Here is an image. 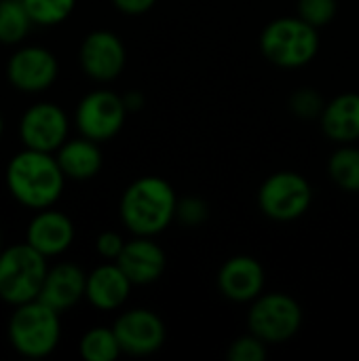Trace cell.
Returning a JSON list of instances; mask_svg holds the SVG:
<instances>
[{
    "label": "cell",
    "mask_w": 359,
    "mask_h": 361,
    "mask_svg": "<svg viewBox=\"0 0 359 361\" xmlns=\"http://www.w3.org/2000/svg\"><path fill=\"white\" fill-rule=\"evenodd\" d=\"M66 176L51 152L25 148L6 167L8 192L30 209L51 207L63 190Z\"/></svg>",
    "instance_id": "obj_1"
},
{
    "label": "cell",
    "mask_w": 359,
    "mask_h": 361,
    "mask_svg": "<svg viewBox=\"0 0 359 361\" xmlns=\"http://www.w3.org/2000/svg\"><path fill=\"white\" fill-rule=\"evenodd\" d=\"M178 209L174 188L154 176L135 180L121 199V218L138 237H152L169 226Z\"/></svg>",
    "instance_id": "obj_2"
},
{
    "label": "cell",
    "mask_w": 359,
    "mask_h": 361,
    "mask_svg": "<svg viewBox=\"0 0 359 361\" xmlns=\"http://www.w3.org/2000/svg\"><path fill=\"white\" fill-rule=\"evenodd\" d=\"M59 313L38 298L15 307L8 319V341L23 357L40 360L51 355L59 345Z\"/></svg>",
    "instance_id": "obj_3"
},
{
    "label": "cell",
    "mask_w": 359,
    "mask_h": 361,
    "mask_svg": "<svg viewBox=\"0 0 359 361\" xmlns=\"http://www.w3.org/2000/svg\"><path fill=\"white\" fill-rule=\"evenodd\" d=\"M47 256L34 250L28 241L0 252V300L11 307L36 300L44 277Z\"/></svg>",
    "instance_id": "obj_4"
},
{
    "label": "cell",
    "mask_w": 359,
    "mask_h": 361,
    "mask_svg": "<svg viewBox=\"0 0 359 361\" xmlns=\"http://www.w3.org/2000/svg\"><path fill=\"white\" fill-rule=\"evenodd\" d=\"M260 47L269 61L281 68H298L309 63L317 53V27L300 17L275 19L264 27Z\"/></svg>",
    "instance_id": "obj_5"
},
{
    "label": "cell",
    "mask_w": 359,
    "mask_h": 361,
    "mask_svg": "<svg viewBox=\"0 0 359 361\" xmlns=\"http://www.w3.org/2000/svg\"><path fill=\"white\" fill-rule=\"evenodd\" d=\"M300 324L303 311L298 302L286 294L258 296L248 317L250 332L264 343L290 341L300 330Z\"/></svg>",
    "instance_id": "obj_6"
},
{
    "label": "cell",
    "mask_w": 359,
    "mask_h": 361,
    "mask_svg": "<svg viewBox=\"0 0 359 361\" xmlns=\"http://www.w3.org/2000/svg\"><path fill=\"white\" fill-rule=\"evenodd\" d=\"M258 203L260 209L277 222L296 220L311 205V186L294 171H279L262 184Z\"/></svg>",
    "instance_id": "obj_7"
},
{
    "label": "cell",
    "mask_w": 359,
    "mask_h": 361,
    "mask_svg": "<svg viewBox=\"0 0 359 361\" xmlns=\"http://www.w3.org/2000/svg\"><path fill=\"white\" fill-rule=\"evenodd\" d=\"M127 106L112 91H93L85 95L76 108V125L80 133L93 142L114 137L125 123Z\"/></svg>",
    "instance_id": "obj_8"
},
{
    "label": "cell",
    "mask_w": 359,
    "mask_h": 361,
    "mask_svg": "<svg viewBox=\"0 0 359 361\" xmlns=\"http://www.w3.org/2000/svg\"><path fill=\"white\" fill-rule=\"evenodd\" d=\"M68 135V116L66 112L51 104L40 102L28 108L19 121V137L25 148L53 152L57 150Z\"/></svg>",
    "instance_id": "obj_9"
},
{
    "label": "cell",
    "mask_w": 359,
    "mask_h": 361,
    "mask_svg": "<svg viewBox=\"0 0 359 361\" xmlns=\"http://www.w3.org/2000/svg\"><path fill=\"white\" fill-rule=\"evenodd\" d=\"M6 78L15 89L23 93L44 91L57 78V59L49 49L23 47L8 59Z\"/></svg>",
    "instance_id": "obj_10"
},
{
    "label": "cell",
    "mask_w": 359,
    "mask_h": 361,
    "mask_svg": "<svg viewBox=\"0 0 359 361\" xmlns=\"http://www.w3.org/2000/svg\"><path fill=\"white\" fill-rule=\"evenodd\" d=\"M78 59L87 76L108 82L114 80L125 68V47L116 34L108 30H95L83 40Z\"/></svg>",
    "instance_id": "obj_11"
},
{
    "label": "cell",
    "mask_w": 359,
    "mask_h": 361,
    "mask_svg": "<svg viewBox=\"0 0 359 361\" xmlns=\"http://www.w3.org/2000/svg\"><path fill=\"white\" fill-rule=\"evenodd\" d=\"M112 330L118 338L123 353L129 355H150L159 351L165 343L163 322L146 309H133L123 313Z\"/></svg>",
    "instance_id": "obj_12"
},
{
    "label": "cell",
    "mask_w": 359,
    "mask_h": 361,
    "mask_svg": "<svg viewBox=\"0 0 359 361\" xmlns=\"http://www.w3.org/2000/svg\"><path fill=\"white\" fill-rule=\"evenodd\" d=\"M25 241L47 258L59 256L74 241V224L61 212H55L49 207L40 209L28 226Z\"/></svg>",
    "instance_id": "obj_13"
},
{
    "label": "cell",
    "mask_w": 359,
    "mask_h": 361,
    "mask_svg": "<svg viewBox=\"0 0 359 361\" xmlns=\"http://www.w3.org/2000/svg\"><path fill=\"white\" fill-rule=\"evenodd\" d=\"M133 286H148L165 271L163 250L148 237H138L125 243L121 256L114 260Z\"/></svg>",
    "instance_id": "obj_14"
},
{
    "label": "cell",
    "mask_w": 359,
    "mask_h": 361,
    "mask_svg": "<svg viewBox=\"0 0 359 361\" xmlns=\"http://www.w3.org/2000/svg\"><path fill=\"white\" fill-rule=\"evenodd\" d=\"M85 290H87V275L76 264L61 262L47 271L38 300H42L57 313H63L85 296Z\"/></svg>",
    "instance_id": "obj_15"
},
{
    "label": "cell",
    "mask_w": 359,
    "mask_h": 361,
    "mask_svg": "<svg viewBox=\"0 0 359 361\" xmlns=\"http://www.w3.org/2000/svg\"><path fill=\"white\" fill-rule=\"evenodd\" d=\"M220 292L235 302L256 300L264 286L262 267L250 256H237L224 262L218 275Z\"/></svg>",
    "instance_id": "obj_16"
},
{
    "label": "cell",
    "mask_w": 359,
    "mask_h": 361,
    "mask_svg": "<svg viewBox=\"0 0 359 361\" xmlns=\"http://www.w3.org/2000/svg\"><path fill=\"white\" fill-rule=\"evenodd\" d=\"M131 286L133 283L116 262L102 264L91 275H87L85 298L99 311H114L127 300Z\"/></svg>",
    "instance_id": "obj_17"
},
{
    "label": "cell",
    "mask_w": 359,
    "mask_h": 361,
    "mask_svg": "<svg viewBox=\"0 0 359 361\" xmlns=\"http://www.w3.org/2000/svg\"><path fill=\"white\" fill-rule=\"evenodd\" d=\"M61 171L70 180H91L102 169V152L89 137L63 142L55 154Z\"/></svg>",
    "instance_id": "obj_18"
},
{
    "label": "cell",
    "mask_w": 359,
    "mask_h": 361,
    "mask_svg": "<svg viewBox=\"0 0 359 361\" xmlns=\"http://www.w3.org/2000/svg\"><path fill=\"white\" fill-rule=\"evenodd\" d=\"M322 127L328 137L336 142H353L359 137V95L345 93L326 104L322 112Z\"/></svg>",
    "instance_id": "obj_19"
},
{
    "label": "cell",
    "mask_w": 359,
    "mask_h": 361,
    "mask_svg": "<svg viewBox=\"0 0 359 361\" xmlns=\"http://www.w3.org/2000/svg\"><path fill=\"white\" fill-rule=\"evenodd\" d=\"M32 23L23 0H0V44H19Z\"/></svg>",
    "instance_id": "obj_20"
},
{
    "label": "cell",
    "mask_w": 359,
    "mask_h": 361,
    "mask_svg": "<svg viewBox=\"0 0 359 361\" xmlns=\"http://www.w3.org/2000/svg\"><path fill=\"white\" fill-rule=\"evenodd\" d=\"M78 349H80L83 360L87 361H114L123 353L114 330H108V328L89 330L80 338Z\"/></svg>",
    "instance_id": "obj_21"
},
{
    "label": "cell",
    "mask_w": 359,
    "mask_h": 361,
    "mask_svg": "<svg viewBox=\"0 0 359 361\" xmlns=\"http://www.w3.org/2000/svg\"><path fill=\"white\" fill-rule=\"evenodd\" d=\"M330 176L336 186L359 192V148H341L330 159Z\"/></svg>",
    "instance_id": "obj_22"
},
{
    "label": "cell",
    "mask_w": 359,
    "mask_h": 361,
    "mask_svg": "<svg viewBox=\"0 0 359 361\" xmlns=\"http://www.w3.org/2000/svg\"><path fill=\"white\" fill-rule=\"evenodd\" d=\"M30 17L38 25L61 23L72 11L76 0H23Z\"/></svg>",
    "instance_id": "obj_23"
},
{
    "label": "cell",
    "mask_w": 359,
    "mask_h": 361,
    "mask_svg": "<svg viewBox=\"0 0 359 361\" xmlns=\"http://www.w3.org/2000/svg\"><path fill=\"white\" fill-rule=\"evenodd\" d=\"M336 15V0H298V17L311 23L313 27H322L330 23Z\"/></svg>",
    "instance_id": "obj_24"
},
{
    "label": "cell",
    "mask_w": 359,
    "mask_h": 361,
    "mask_svg": "<svg viewBox=\"0 0 359 361\" xmlns=\"http://www.w3.org/2000/svg\"><path fill=\"white\" fill-rule=\"evenodd\" d=\"M324 108H326V104L315 89H298L290 97V110L300 118H313V116L322 114Z\"/></svg>",
    "instance_id": "obj_25"
},
{
    "label": "cell",
    "mask_w": 359,
    "mask_h": 361,
    "mask_svg": "<svg viewBox=\"0 0 359 361\" xmlns=\"http://www.w3.org/2000/svg\"><path fill=\"white\" fill-rule=\"evenodd\" d=\"M264 341H260L256 334L237 338L229 347V360L231 361H264L267 360V349Z\"/></svg>",
    "instance_id": "obj_26"
},
{
    "label": "cell",
    "mask_w": 359,
    "mask_h": 361,
    "mask_svg": "<svg viewBox=\"0 0 359 361\" xmlns=\"http://www.w3.org/2000/svg\"><path fill=\"white\" fill-rule=\"evenodd\" d=\"M176 216L188 226H199L207 218V205H205V201H201L197 197H188V199L178 203Z\"/></svg>",
    "instance_id": "obj_27"
},
{
    "label": "cell",
    "mask_w": 359,
    "mask_h": 361,
    "mask_svg": "<svg viewBox=\"0 0 359 361\" xmlns=\"http://www.w3.org/2000/svg\"><path fill=\"white\" fill-rule=\"evenodd\" d=\"M95 247H97V254L102 258H108V260H116L125 247V241L118 233H112V231H106L97 237L95 241Z\"/></svg>",
    "instance_id": "obj_28"
},
{
    "label": "cell",
    "mask_w": 359,
    "mask_h": 361,
    "mask_svg": "<svg viewBox=\"0 0 359 361\" xmlns=\"http://www.w3.org/2000/svg\"><path fill=\"white\" fill-rule=\"evenodd\" d=\"M114 6L127 15H142L146 11H150L154 6L157 0H112Z\"/></svg>",
    "instance_id": "obj_29"
},
{
    "label": "cell",
    "mask_w": 359,
    "mask_h": 361,
    "mask_svg": "<svg viewBox=\"0 0 359 361\" xmlns=\"http://www.w3.org/2000/svg\"><path fill=\"white\" fill-rule=\"evenodd\" d=\"M123 102H125V106H127V112L140 110V108L144 106V97H142V93H138V91L127 93V95L123 97Z\"/></svg>",
    "instance_id": "obj_30"
},
{
    "label": "cell",
    "mask_w": 359,
    "mask_h": 361,
    "mask_svg": "<svg viewBox=\"0 0 359 361\" xmlns=\"http://www.w3.org/2000/svg\"><path fill=\"white\" fill-rule=\"evenodd\" d=\"M0 135H2V116H0Z\"/></svg>",
    "instance_id": "obj_31"
},
{
    "label": "cell",
    "mask_w": 359,
    "mask_h": 361,
    "mask_svg": "<svg viewBox=\"0 0 359 361\" xmlns=\"http://www.w3.org/2000/svg\"><path fill=\"white\" fill-rule=\"evenodd\" d=\"M0 252H2V235H0Z\"/></svg>",
    "instance_id": "obj_32"
}]
</instances>
